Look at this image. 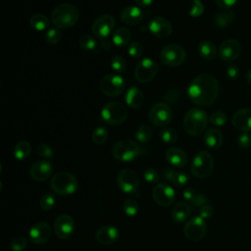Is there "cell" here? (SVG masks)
Wrapping results in <instances>:
<instances>
[{
    "label": "cell",
    "instance_id": "1",
    "mask_svg": "<svg viewBox=\"0 0 251 251\" xmlns=\"http://www.w3.org/2000/svg\"><path fill=\"white\" fill-rule=\"evenodd\" d=\"M219 93V82L210 74H201L190 82L187 94L192 103L198 106H209L215 102Z\"/></svg>",
    "mask_w": 251,
    "mask_h": 251
},
{
    "label": "cell",
    "instance_id": "2",
    "mask_svg": "<svg viewBox=\"0 0 251 251\" xmlns=\"http://www.w3.org/2000/svg\"><path fill=\"white\" fill-rule=\"evenodd\" d=\"M79 19L78 9L70 3H63L56 6L51 13V20L57 28L67 29L76 24Z\"/></svg>",
    "mask_w": 251,
    "mask_h": 251
},
{
    "label": "cell",
    "instance_id": "3",
    "mask_svg": "<svg viewBox=\"0 0 251 251\" xmlns=\"http://www.w3.org/2000/svg\"><path fill=\"white\" fill-rule=\"evenodd\" d=\"M208 120L207 114L203 110L192 108L186 112L183 118L184 130L191 136H198L206 131Z\"/></svg>",
    "mask_w": 251,
    "mask_h": 251
},
{
    "label": "cell",
    "instance_id": "4",
    "mask_svg": "<svg viewBox=\"0 0 251 251\" xmlns=\"http://www.w3.org/2000/svg\"><path fill=\"white\" fill-rule=\"evenodd\" d=\"M52 190L58 195H70L77 189V179L74 175L68 172H59L55 174L50 182Z\"/></svg>",
    "mask_w": 251,
    "mask_h": 251
},
{
    "label": "cell",
    "instance_id": "5",
    "mask_svg": "<svg viewBox=\"0 0 251 251\" xmlns=\"http://www.w3.org/2000/svg\"><path fill=\"white\" fill-rule=\"evenodd\" d=\"M140 152V146L131 139H122L116 142L112 148L114 158L121 162H131L139 156Z\"/></svg>",
    "mask_w": 251,
    "mask_h": 251
},
{
    "label": "cell",
    "instance_id": "6",
    "mask_svg": "<svg viewBox=\"0 0 251 251\" xmlns=\"http://www.w3.org/2000/svg\"><path fill=\"white\" fill-rule=\"evenodd\" d=\"M214 170V158L207 151H199L193 157L190 171L192 175L198 178H205L209 176Z\"/></svg>",
    "mask_w": 251,
    "mask_h": 251
},
{
    "label": "cell",
    "instance_id": "7",
    "mask_svg": "<svg viewBox=\"0 0 251 251\" xmlns=\"http://www.w3.org/2000/svg\"><path fill=\"white\" fill-rule=\"evenodd\" d=\"M127 117L126 107L117 101L106 103L101 109V118L103 122L110 126H117L123 124Z\"/></svg>",
    "mask_w": 251,
    "mask_h": 251
},
{
    "label": "cell",
    "instance_id": "8",
    "mask_svg": "<svg viewBox=\"0 0 251 251\" xmlns=\"http://www.w3.org/2000/svg\"><path fill=\"white\" fill-rule=\"evenodd\" d=\"M160 58L164 65L170 67H177L185 61L186 51L181 45L171 43L162 49Z\"/></svg>",
    "mask_w": 251,
    "mask_h": 251
},
{
    "label": "cell",
    "instance_id": "9",
    "mask_svg": "<svg viewBox=\"0 0 251 251\" xmlns=\"http://www.w3.org/2000/svg\"><path fill=\"white\" fill-rule=\"evenodd\" d=\"M100 90L103 94L109 97H116L125 90L126 82L123 76L117 74H109L100 80Z\"/></svg>",
    "mask_w": 251,
    "mask_h": 251
},
{
    "label": "cell",
    "instance_id": "10",
    "mask_svg": "<svg viewBox=\"0 0 251 251\" xmlns=\"http://www.w3.org/2000/svg\"><path fill=\"white\" fill-rule=\"evenodd\" d=\"M173 117L172 108L164 102H158L151 106L148 118L150 122L156 126H167Z\"/></svg>",
    "mask_w": 251,
    "mask_h": 251
},
{
    "label": "cell",
    "instance_id": "11",
    "mask_svg": "<svg viewBox=\"0 0 251 251\" xmlns=\"http://www.w3.org/2000/svg\"><path fill=\"white\" fill-rule=\"evenodd\" d=\"M158 73V65L151 58H143L140 60L134 70L135 78L141 82L146 83L151 81Z\"/></svg>",
    "mask_w": 251,
    "mask_h": 251
},
{
    "label": "cell",
    "instance_id": "12",
    "mask_svg": "<svg viewBox=\"0 0 251 251\" xmlns=\"http://www.w3.org/2000/svg\"><path fill=\"white\" fill-rule=\"evenodd\" d=\"M206 231L207 226L205 220H203L199 216L193 217L192 219L188 220L183 228L185 237L192 242H198L201 239H203L206 234Z\"/></svg>",
    "mask_w": 251,
    "mask_h": 251
},
{
    "label": "cell",
    "instance_id": "13",
    "mask_svg": "<svg viewBox=\"0 0 251 251\" xmlns=\"http://www.w3.org/2000/svg\"><path fill=\"white\" fill-rule=\"evenodd\" d=\"M117 185L124 193H134L139 186V177L133 170L124 169L117 176Z\"/></svg>",
    "mask_w": 251,
    "mask_h": 251
},
{
    "label": "cell",
    "instance_id": "14",
    "mask_svg": "<svg viewBox=\"0 0 251 251\" xmlns=\"http://www.w3.org/2000/svg\"><path fill=\"white\" fill-rule=\"evenodd\" d=\"M115 25L116 20L113 16L109 14L101 15L93 21L91 25V31L97 38L104 39L107 38L108 35L113 31Z\"/></svg>",
    "mask_w": 251,
    "mask_h": 251
},
{
    "label": "cell",
    "instance_id": "15",
    "mask_svg": "<svg viewBox=\"0 0 251 251\" xmlns=\"http://www.w3.org/2000/svg\"><path fill=\"white\" fill-rule=\"evenodd\" d=\"M53 229L57 237L61 239L69 238L75 229V221L73 217L67 214L59 215L54 221Z\"/></svg>",
    "mask_w": 251,
    "mask_h": 251
},
{
    "label": "cell",
    "instance_id": "16",
    "mask_svg": "<svg viewBox=\"0 0 251 251\" xmlns=\"http://www.w3.org/2000/svg\"><path fill=\"white\" fill-rule=\"evenodd\" d=\"M152 196L155 202L163 207H168L173 204L176 199V192L169 184L159 182L152 191Z\"/></svg>",
    "mask_w": 251,
    "mask_h": 251
},
{
    "label": "cell",
    "instance_id": "17",
    "mask_svg": "<svg viewBox=\"0 0 251 251\" xmlns=\"http://www.w3.org/2000/svg\"><path fill=\"white\" fill-rule=\"evenodd\" d=\"M241 54V45L239 41L233 38L223 41L219 47V57L225 62L236 60Z\"/></svg>",
    "mask_w": 251,
    "mask_h": 251
},
{
    "label": "cell",
    "instance_id": "18",
    "mask_svg": "<svg viewBox=\"0 0 251 251\" xmlns=\"http://www.w3.org/2000/svg\"><path fill=\"white\" fill-rule=\"evenodd\" d=\"M150 33L157 38H167L173 31L172 24L163 17H154L148 24Z\"/></svg>",
    "mask_w": 251,
    "mask_h": 251
},
{
    "label": "cell",
    "instance_id": "19",
    "mask_svg": "<svg viewBox=\"0 0 251 251\" xmlns=\"http://www.w3.org/2000/svg\"><path fill=\"white\" fill-rule=\"evenodd\" d=\"M51 227L45 222H38L34 224L28 232L29 239L34 244H44L51 237Z\"/></svg>",
    "mask_w": 251,
    "mask_h": 251
},
{
    "label": "cell",
    "instance_id": "20",
    "mask_svg": "<svg viewBox=\"0 0 251 251\" xmlns=\"http://www.w3.org/2000/svg\"><path fill=\"white\" fill-rule=\"evenodd\" d=\"M53 173V166L47 160H40L35 162L29 170L31 178L35 181H44L51 176Z\"/></svg>",
    "mask_w": 251,
    "mask_h": 251
},
{
    "label": "cell",
    "instance_id": "21",
    "mask_svg": "<svg viewBox=\"0 0 251 251\" xmlns=\"http://www.w3.org/2000/svg\"><path fill=\"white\" fill-rule=\"evenodd\" d=\"M120 236L119 229L112 225L103 226L96 231V239L100 244L109 245L115 243Z\"/></svg>",
    "mask_w": 251,
    "mask_h": 251
},
{
    "label": "cell",
    "instance_id": "22",
    "mask_svg": "<svg viewBox=\"0 0 251 251\" xmlns=\"http://www.w3.org/2000/svg\"><path fill=\"white\" fill-rule=\"evenodd\" d=\"M232 125L235 128L247 132L251 130V108H243L232 116Z\"/></svg>",
    "mask_w": 251,
    "mask_h": 251
},
{
    "label": "cell",
    "instance_id": "23",
    "mask_svg": "<svg viewBox=\"0 0 251 251\" xmlns=\"http://www.w3.org/2000/svg\"><path fill=\"white\" fill-rule=\"evenodd\" d=\"M143 13L137 6H127L120 13V19L123 23L128 25H134L142 21Z\"/></svg>",
    "mask_w": 251,
    "mask_h": 251
},
{
    "label": "cell",
    "instance_id": "24",
    "mask_svg": "<svg viewBox=\"0 0 251 251\" xmlns=\"http://www.w3.org/2000/svg\"><path fill=\"white\" fill-rule=\"evenodd\" d=\"M167 161L174 167L180 168L186 165L187 155L185 152L178 147H172L166 152Z\"/></svg>",
    "mask_w": 251,
    "mask_h": 251
},
{
    "label": "cell",
    "instance_id": "25",
    "mask_svg": "<svg viewBox=\"0 0 251 251\" xmlns=\"http://www.w3.org/2000/svg\"><path fill=\"white\" fill-rule=\"evenodd\" d=\"M126 102L130 108L138 109L144 103V94L138 87L132 86L126 92Z\"/></svg>",
    "mask_w": 251,
    "mask_h": 251
},
{
    "label": "cell",
    "instance_id": "26",
    "mask_svg": "<svg viewBox=\"0 0 251 251\" xmlns=\"http://www.w3.org/2000/svg\"><path fill=\"white\" fill-rule=\"evenodd\" d=\"M204 142L209 148L218 149L224 142V136L219 129L208 128L204 132Z\"/></svg>",
    "mask_w": 251,
    "mask_h": 251
},
{
    "label": "cell",
    "instance_id": "27",
    "mask_svg": "<svg viewBox=\"0 0 251 251\" xmlns=\"http://www.w3.org/2000/svg\"><path fill=\"white\" fill-rule=\"evenodd\" d=\"M190 214H191L190 205L186 202H179L173 207L171 216L176 223H183L189 218Z\"/></svg>",
    "mask_w": 251,
    "mask_h": 251
},
{
    "label": "cell",
    "instance_id": "28",
    "mask_svg": "<svg viewBox=\"0 0 251 251\" xmlns=\"http://www.w3.org/2000/svg\"><path fill=\"white\" fill-rule=\"evenodd\" d=\"M235 19V14L233 11L226 9L218 12L214 17L215 25L220 28H225L228 26Z\"/></svg>",
    "mask_w": 251,
    "mask_h": 251
},
{
    "label": "cell",
    "instance_id": "29",
    "mask_svg": "<svg viewBox=\"0 0 251 251\" xmlns=\"http://www.w3.org/2000/svg\"><path fill=\"white\" fill-rule=\"evenodd\" d=\"M198 53L202 59L211 61L217 55V48L212 41L202 40L198 44Z\"/></svg>",
    "mask_w": 251,
    "mask_h": 251
},
{
    "label": "cell",
    "instance_id": "30",
    "mask_svg": "<svg viewBox=\"0 0 251 251\" xmlns=\"http://www.w3.org/2000/svg\"><path fill=\"white\" fill-rule=\"evenodd\" d=\"M130 31L124 26L118 27L113 35H112V42L118 46V47H125L126 45L128 44L129 40H130Z\"/></svg>",
    "mask_w": 251,
    "mask_h": 251
},
{
    "label": "cell",
    "instance_id": "31",
    "mask_svg": "<svg viewBox=\"0 0 251 251\" xmlns=\"http://www.w3.org/2000/svg\"><path fill=\"white\" fill-rule=\"evenodd\" d=\"M31 152V146L29 142L25 140H21L19 141L15 147H14V156L17 160H25L26 159Z\"/></svg>",
    "mask_w": 251,
    "mask_h": 251
},
{
    "label": "cell",
    "instance_id": "32",
    "mask_svg": "<svg viewBox=\"0 0 251 251\" xmlns=\"http://www.w3.org/2000/svg\"><path fill=\"white\" fill-rule=\"evenodd\" d=\"M29 25L35 30L42 31L49 26V21L47 17L43 14H34L29 20Z\"/></svg>",
    "mask_w": 251,
    "mask_h": 251
},
{
    "label": "cell",
    "instance_id": "33",
    "mask_svg": "<svg viewBox=\"0 0 251 251\" xmlns=\"http://www.w3.org/2000/svg\"><path fill=\"white\" fill-rule=\"evenodd\" d=\"M79 46L86 51H96L98 50L97 41L95 38L89 34H82L78 39Z\"/></svg>",
    "mask_w": 251,
    "mask_h": 251
},
{
    "label": "cell",
    "instance_id": "34",
    "mask_svg": "<svg viewBox=\"0 0 251 251\" xmlns=\"http://www.w3.org/2000/svg\"><path fill=\"white\" fill-rule=\"evenodd\" d=\"M152 135H153V132H152V129L149 126L147 125H141L136 132H135V137L136 139L141 142V143H146L148 141L151 140L152 138Z\"/></svg>",
    "mask_w": 251,
    "mask_h": 251
},
{
    "label": "cell",
    "instance_id": "35",
    "mask_svg": "<svg viewBox=\"0 0 251 251\" xmlns=\"http://www.w3.org/2000/svg\"><path fill=\"white\" fill-rule=\"evenodd\" d=\"M107 138H108V130L104 126L96 127L91 134V140L96 145L104 144Z\"/></svg>",
    "mask_w": 251,
    "mask_h": 251
},
{
    "label": "cell",
    "instance_id": "36",
    "mask_svg": "<svg viewBox=\"0 0 251 251\" xmlns=\"http://www.w3.org/2000/svg\"><path fill=\"white\" fill-rule=\"evenodd\" d=\"M139 211V205L135 199L132 197H128L125 200L124 203V212L128 217L135 216Z\"/></svg>",
    "mask_w": 251,
    "mask_h": 251
},
{
    "label": "cell",
    "instance_id": "37",
    "mask_svg": "<svg viewBox=\"0 0 251 251\" xmlns=\"http://www.w3.org/2000/svg\"><path fill=\"white\" fill-rule=\"evenodd\" d=\"M110 65L112 69L118 74H124L126 71V61L123 56H114L110 62Z\"/></svg>",
    "mask_w": 251,
    "mask_h": 251
},
{
    "label": "cell",
    "instance_id": "38",
    "mask_svg": "<svg viewBox=\"0 0 251 251\" xmlns=\"http://www.w3.org/2000/svg\"><path fill=\"white\" fill-rule=\"evenodd\" d=\"M160 137L163 142L167 144H174L177 139V134L174 128L166 127L160 131Z\"/></svg>",
    "mask_w": 251,
    "mask_h": 251
},
{
    "label": "cell",
    "instance_id": "39",
    "mask_svg": "<svg viewBox=\"0 0 251 251\" xmlns=\"http://www.w3.org/2000/svg\"><path fill=\"white\" fill-rule=\"evenodd\" d=\"M209 122L217 126H222L226 124L227 116L223 111H215L209 117Z\"/></svg>",
    "mask_w": 251,
    "mask_h": 251
},
{
    "label": "cell",
    "instance_id": "40",
    "mask_svg": "<svg viewBox=\"0 0 251 251\" xmlns=\"http://www.w3.org/2000/svg\"><path fill=\"white\" fill-rule=\"evenodd\" d=\"M62 38V34L59 30V28L57 27H52V28H49L47 31H46V34H45V40L47 41V43L51 44V45H54V44H57Z\"/></svg>",
    "mask_w": 251,
    "mask_h": 251
},
{
    "label": "cell",
    "instance_id": "41",
    "mask_svg": "<svg viewBox=\"0 0 251 251\" xmlns=\"http://www.w3.org/2000/svg\"><path fill=\"white\" fill-rule=\"evenodd\" d=\"M55 202H56L55 197L50 193H46L43 196H41L39 200V207L43 211H49L54 207Z\"/></svg>",
    "mask_w": 251,
    "mask_h": 251
},
{
    "label": "cell",
    "instance_id": "42",
    "mask_svg": "<svg viewBox=\"0 0 251 251\" xmlns=\"http://www.w3.org/2000/svg\"><path fill=\"white\" fill-rule=\"evenodd\" d=\"M28 244L26 237L25 236H16L11 241V249L13 251H24Z\"/></svg>",
    "mask_w": 251,
    "mask_h": 251
},
{
    "label": "cell",
    "instance_id": "43",
    "mask_svg": "<svg viewBox=\"0 0 251 251\" xmlns=\"http://www.w3.org/2000/svg\"><path fill=\"white\" fill-rule=\"evenodd\" d=\"M127 53L133 58H139L143 53V46L138 41H132L127 46Z\"/></svg>",
    "mask_w": 251,
    "mask_h": 251
},
{
    "label": "cell",
    "instance_id": "44",
    "mask_svg": "<svg viewBox=\"0 0 251 251\" xmlns=\"http://www.w3.org/2000/svg\"><path fill=\"white\" fill-rule=\"evenodd\" d=\"M204 9H205L204 5L200 0H192L191 6H190L189 11H188V14L191 17L197 18V17L201 16L204 13Z\"/></svg>",
    "mask_w": 251,
    "mask_h": 251
},
{
    "label": "cell",
    "instance_id": "45",
    "mask_svg": "<svg viewBox=\"0 0 251 251\" xmlns=\"http://www.w3.org/2000/svg\"><path fill=\"white\" fill-rule=\"evenodd\" d=\"M37 153L39 156H41L42 158H45V159H51L54 155V151L53 149L47 145V144H39L37 146Z\"/></svg>",
    "mask_w": 251,
    "mask_h": 251
},
{
    "label": "cell",
    "instance_id": "46",
    "mask_svg": "<svg viewBox=\"0 0 251 251\" xmlns=\"http://www.w3.org/2000/svg\"><path fill=\"white\" fill-rule=\"evenodd\" d=\"M143 177L144 179L147 181V182H150V183H155L159 180V175H158V172L153 169V168H148L144 171V174H143Z\"/></svg>",
    "mask_w": 251,
    "mask_h": 251
},
{
    "label": "cell",
    "instance_id": "47",
    "mask_svg": "<svg viewBox=\"0 0 251 251\" xmlns=\"http://www.w3.org/2000/svg\"><path fill=\"white\" fill-rule=\"evenodd\" d=\"M237 144L239 147L246 149L251 146V135L247 132H243L237 137Z\"/></svg>",
    "mask_w": 251,
    "mask_h": 251
},
{
    "label": "cell",
    "instance_id": "48",
    "mask_svg": "<svg viewBox=\"0 0 251 251\" xmlns=\"http://www.w3.org/2000/svg\"><path fill=\"white\" fill-rule=\"evenodd\" d=\"M213 214H214V209L209 204L203 205L202 207L199 208V217L202 218L203 220L210 219L213 216Z\"/></svg>",
    "mask_w": 251,
    "mask_h": 251
},
{
    "label": "cell",
    "instance_id": "49",
    "mask_svg": "<svg viewBox=\"0 0 251 251\" xmlns=\"http://www.w3.org/2000/svg\"><path fill=\"white\" fill-rule=\"evenodd\" d=\"M189 181V176L183 172H176L175 185L176 186H183Z\"/></svg>",
    "mask_w": 251,
    "mask_h": 251
},
{
    "label": "cell",
    "instance_id": "50",
    "mask_svg": "<svg viewBox=\"0 0 251 251\" xmlns=\"http://www.w3.org/2000/svg\"><path fill=\"white\" fill-rule=\"evenodd\" d=\"M196 195H197V193H196L195 190H194L193 188H191V187H186V188H184V190H183V192H182L183 198H184L186 201H188L190 204L193 202V200L195 199Z\"/></svg>",
    "mask_w": 251,
    "mask_h": 251
},
{
    "label": "cell",
    "instance_id": "51",
    "mask_svg": "<svg viewBox=\"0 0 251 251\" xmlns=\"http://www.w3.org/2000/svg\"><path fill=\"white\" fill-rule=\"evenodd\" d=\"M192 206L194 207H197V208H200L202 207L203 205H206L208 204V199L207 197L204 195V194H197L195 199L193 200V202L191 203Z\"/></svg>",
    "mask_w": 251,
    "mask_h": 251
},
{
    "label": "cell",
    "instance_id": "52",
    "mask_svg": "<svg viewBox=\"0 0 251 251\" xmlns=\"http://www.w3.org/2000/svg\"><path fill=\"white\" fill-rule=\"evenodd\" d=\"M239 0H215L216 4L223 9H229L232 6H234Z\"/></svg>",
    "mask_w": 251,
    "mask_h": 251
},
{
    "label": "cell",
    "instance_id": "53",
    "mask_svg": "<svg viewBox=\"0 0 251 251\" xmlns=\"http://www.w3.org/2000/svg\"><path fill=\"white\" fill-rule=\"evenodd\" d=\"M226 75L230 79H235L238 77L239 75V70L236 66L234 65H230L227 67L226 69Z\"/></svg>",
    "mask_w": 251,
    "mask_h": 251
},
{
    "label": "cell",
    "instance_id": "54",
    "mask_svg": "<svg viewBox=\"0 0 251 251\" xmlns=\"http://www.w3.org/2000/svg\"><path fill=\"white\" fill-rule=\"evenodd\" d=\"M176 171H173V170H165L163 172V176L166 180H168L169 182H172V183H175V180H176Z\"/></svg>",
    "mask_w": 251,
    "mask_h": 251
},
{
    "label": "cell",
    "instance_id": "55",
    "mask_svg": "<svg viewBox=\"0 0 251 251\" xmlns=\"http://www.w3.org/2000/svg\"><path fill=\"white\" fill-rule=\"evenodd\" d=\"M154 0H134V2L140 7H148L153 3Z\"/></svg>",
    "mask_w": 251,
    "mask_h": 251
},
{
    "label": "cell",
    "instance_id": "56",
    "mask_svg": "<svg viewBox=\"0 0 251 251\" xmlns=\"http://www.w3.org/2000/svg\"><path fill=\"white\" fill-rule=\"evenodd\" d=\"M101 42H102V46L104 47V49H105V50H110V49L112 48L111 42H110V40H108V38L101 39Z\"/></svg>",
    "mask_w": 251,
    "mask_h": 251
},
{
    "label": "cell",
    "instance_id": "57",
    "mask_svg": "<svg viewBox=\"0 0 251 251\" xmlns=\"http://www.w3.org/2000/svg\"><path fill=\"white\" fill-rule=\"evenodd\" d=\"M245 79L248 83L251 84V69L249 71H247V73L245 74Z\"/></svg>",
    "mask_w": 251,
    "mask_h": 251
}]
</instances>
